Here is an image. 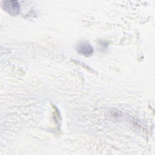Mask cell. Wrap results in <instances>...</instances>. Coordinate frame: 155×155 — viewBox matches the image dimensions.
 Returning a JSON list of instances; mask_svg holds the SVG:
<instances>
[{
    "label": "cell",
    "mask_w": 155,
    "mask_h": 155,
    "mask_svg": "<svg viewBox=\"0 0 155 155\" xmlns=\"http://www.w3.org/2000/svg\"><path fill=\"white\" fill-rule=\"evenodd\" d=\"M77 50L81 54L89 56L93 51V47L87 42H82L79 44L77 47Z\"/></svg>",
    "instance_id": "cell-1"
},
{
    "label": "cell",
    "mask_w": 155,
    "mask_h": 155,
    "mask_svg": "<svg viewBox=\"0 0 155 155\" xmlns=\"http://www.w3.org/2000/svg\"><path fill=\"white\" fill-rule=\"evenodd\" d=\"M5 4V8L8 13L13 15L18 13L20 7L16 1H7Z\"/></svg>",
    "instance_id": "cell-2"
}]
</instances>
